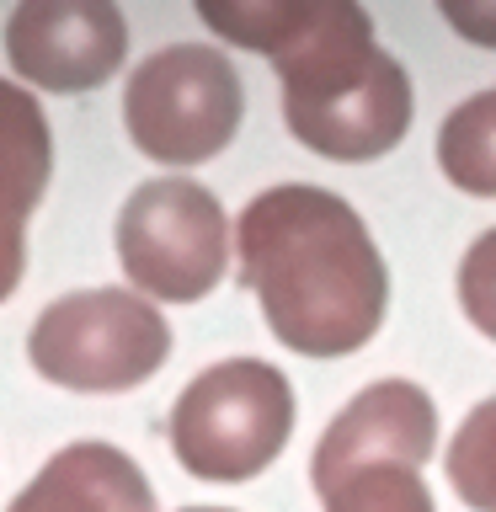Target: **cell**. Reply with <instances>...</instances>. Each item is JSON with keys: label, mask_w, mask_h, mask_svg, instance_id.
<instances>
[{"label": "cell", "mask_w": 496, "mask_h": 512, "mask_svg": "<svg viewBox=\"0 0 496 512\" xmlns=\"http://www.w3.org/2000/svg\"><path fill=\"white\" fill-rule=\"evenodd\" d=\"M219 38L256 48L283 75V118L304 150L326 160H379L411 128V80L374 43L352 0H203Z\"/></svg>", "instance_id": "6da1fadb"}, {"label": "cell", "mask_w": 496, "mask_h": 512, "mask_svg": "<svg viewBox=\"0 0 496 512\" xmlns=\"http://www.w3.org/2000/svg\"><path fill=\"white\" fill-rule=\"evenodd\" d=\"M240 283L272 336L304 358H347L374 342L390 304L384 256L358 208L326 187L283 182L240 214Z\"/></svg>", "instance_id": "7a4b0ae2"}, {"label": "cell", "mask_w": 496, "mask_h": 512, "mask_svg": "<svg viewBox=\"0 0 496 512\" xmlns=\"http://www.w3.org/2000/svg\"><path fill=\"white\" fill-rule=\"evenodd\" d=\"M294 432V390L262 358L203 368L171 406V448L198 480H251Z\"/></svg>", "instance_id": "3957f363"}, {"label": "cell", "mask_w": 496, "mask_h": 512, "mask_svg": "<svg viewBox=\"0 0 496 512\" xmlns=\"http://www.w3.org/2000/svg\"><path fill=\"white\" fill-rule=\"evenodd\" d=\"M27 358L43 379L86 395L134 390L171 358V326L160 310L123 288L64 294L32 320Z\"/></svg>", "instance_id": "277c9868"}, {"label": "cell", "mask_w": 496, "mask_h": 512, "mask_svg": "<svg viewBox=\"0 0 496 512\" xmlns=\"http://www.w3.org/2000/svg\"><path fill=\"white\" fill-rule=\"evenodd\" d=\"M246 91L214 43H171L128 75V139L160 166H203L235 139Z\"/></svg>", "instance_id": "5b68a950"}, {"label": "cell", "mask_w": 496, "mask_h": 512, "mask_svg": "<svg viewBox=\"0 0 496 512\" xmlns=\"http://www.w3.org/2000/svg\"><path fill=\"white\" fill-rule=\"evenodd\" d=\"M118 262L150 299H203L230 262V224L219 198L192 176H155L134 187L118 214Z\"/></svg>", "instance_id": "8992f818"}, {"label": "cell", "mask_w": 496, "mask_h": 512, "mask_svg": "<svg viewBox=\"0 0 496 512\" xmlns=\"http://www.w3.org/2000/svg\"><path fill=\"white\" fill-rule=\"evenodd\" d=\"M11 70L43 91H91L123 64L128 27L107 0H27L6 22Z\"/></svg>", "instance_id": "52a82bcc"}, {"label": "cell", "mask_w": 496, "mask_h": 512, "mask_svg": "<svg viewBox=\"0 0 496 512\" xmlns=\"http://www.w3.org/2000/svg\"><path fill=\"white\" fill-rule=\"evenodd\" d=\"M432 448H438V406H432V395L411 379H379L331 416L326 438H320L310 459V475H315V491L326 496L331 486H342L347 475L368 470V464H411V470H422Z\"/></svg>", "instance_id": "ba28073f"}, {"label": "cell", "mask_w": 496, "mask_h": 512, "mask_svg": "<svg viewBox=\"0 0 496 512\" xmlns=\"http://www.w3.org/2000/svg\"><path fill=\"white\" fill-rule=\"evenodd\" d=\"M48 171H54V139L43 107L32 102V91L0 80V299H11V288L22 283V230L48 187Z\"/></svg>", "instance_id": "9c48e42d"}, {"label": "cell", "mask_w": 496, "mask_h": 512, "mask_svg": "<svg viewBox=\"0 0 496 512\" xmlns=\"http://www.w3.org/2000/svg\"><path fill=\"white\" fill-rule=\"evenodd\" d=\"M11 512H155V491L123 448L70 443L32 475Z\"/></svg>", "instance_id": "30bf717a"}, {"label": "cell", "mask_w": 496, "mask_h": 512, "mask_svg": "<svg viewBox=\"0 0 496 512\" xmlns=\"http://www.w3.org/2000/svg\"><path fill=\"white\" fill-rule=\"evenodd\" d=\"M438 166L454 187L496 198V86L475 91L438 128Z\"/></svg>", "instance_id": "8fae6325"}, {"label": "cell", "mask_w": 496, "mask_h": 512, "mask_svg": "<svg viewBox=\"0 0 496 512\" xmlns=\"http://www.w3.org/2000/svg\"><path fill=\"white\" fill-rule=\"evenodd\" d=\"M448 480L464 496V507L496 512V395L459 422L454 443H448Z\"/></svg>", "instance_id": "7c38bea8"}, {"label": "cell", "mask_w": 496, "mask_h": 512, "mask_svg": "<svg viewBox=\"0 0 496 512\" xmlns=\"http://www.w3.org/2000/svg\"><path fill=\"white\" fill-rule=\"evenodd\" d=\"M320 502H326V512H438L427 480L411 464H368V470L347 475L342 486H331Z\"/></svg>", "instance_id": "4fadbf2b"}, {"label": "cell", "mask_w": 496, "mask_h": 512, "mask_svg": "<svg viewBox=\"0 0 496 512\" xmlns=\"http://www.w3.org/2000/svg\"><path fill=\"white\" fill-rule=\"evenodd\" d=\"M459 304L470 326L496 342V230H486L459 262Z\"/></svg>", "instance_id": "5bb4252c"}, {"label": "cell", "mask_w": 496, "mask_h": 512, "mask_svg": "<svg viewBox=\"0 0 496 512\" xmlns=\"http://www.w3.org/2000/svg\"><path fill=\"white\" fill-rule=\"evenodd\" d=\"M448 27H459L470 43L496 48V0H480V6H459V0H443Z\"/></svg>", "instance_id": "9a60e30c"}, {"label": "cell", "mask_w": 496, "mask_h": 512, "mask_svg": "<svg viewBox=\"0 0 496 512\" xmlns=\"http://www.w3.org/2000/svg\"><path fill=\"white\" fill-rule=\"evenodd\" d=\"M182 512H230V507H182Z\"/></svg>", "instance_id": "2e32d148"}]
</instances>
